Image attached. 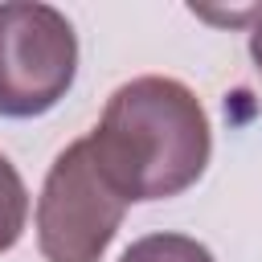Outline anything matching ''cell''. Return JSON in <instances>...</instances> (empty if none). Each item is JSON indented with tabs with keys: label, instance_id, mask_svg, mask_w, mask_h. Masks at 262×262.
I'll return each instance as SVG.
<instances>
[{
	"label": "cell",
	"instance_id": "5b68a950",
	"mask_svg": "<svg viewBox=\"0 0 262 262\" xmlns=\"http://www.w3.org/2000/svg\"><path fill=\"white\" fill-rule=\"evenodd\" d=\"M29 221V192L8 156H0V254L12 250Z\"/></svg>",
	"mask_w": 262,
	"mask_h": 262
},
{
	"label": "cell",
	"instance_id": "8992f818",
	"mask_svg": "<svg viewBox=\"0 0 262 262\" xmlns=\"http://www.w3.org/2000/svg\"><path fill=\"white\" fill-rule=\"evenodd\" d=\"M250 57H254V66L262 70V16H258V25L250 29Z\"/></svg>",
	"mask_w": 262,
	"mask_h": 262
},
{
	"label": "cell",
	"instance_id": "6da1fadb",
	"mask_svg": "<svg viewBox=\"0 0 262 262\" xmlns=\"http://www.w3.org/2000/svg\"><path fill=\"white\" fill-rule=\"evenodd\" d=\"M90 147L127 201H168L205 176L213 131L201 98L184 82L143 74L106 98Z\"/></svg>",
	"mask_w": 262,
	"mask_h": 262
},
{
	"label": "cell",
	"instance_id": "3957f363",
	"mask_svg": "<svg viewBox=\"0 0 262 262\" xmlns=\"http://www.w3.org/2000/svg\"><path fill=\"white\" fill-rule=\"evenodd\" d=\"M78 74V37L53 4H0V115L37 119L53 111Z\"/></svg>",
	"mask_w": 262,
	"mask_h": 262
},
{
	"label": "cell",
	"instance_id": "277c9868",
	"mask_svg": "<svg viewBox=\"0 0 262 262\" xmlns=\"http://www.w3.org/2000/svg\"><path fill=\"white\" fill-rule=\"evenodd\" d=\"M119 262H213V254L188 233H147L131 242L119 254Z\"/></svg>",
	"mask_w": 262,
	"mask_h": 262
},
{
	"label": "cell",
	"instance_id": "7a4b0ae2",
	"mask_svg": "<svg viewBox=\"0 0 262 262\" xmlns=\"http://www.w3.org/2000/svg\"><path fill=\"white\" fill-rule=\"evenodd\" d=\"M127 196L94 160L90 135L74 139L45 172L37 196V246L45 262H98L123 225Z\"/></svg>",
	"mask_w": 262,
	"mask_h": 262
}]
</instances>
